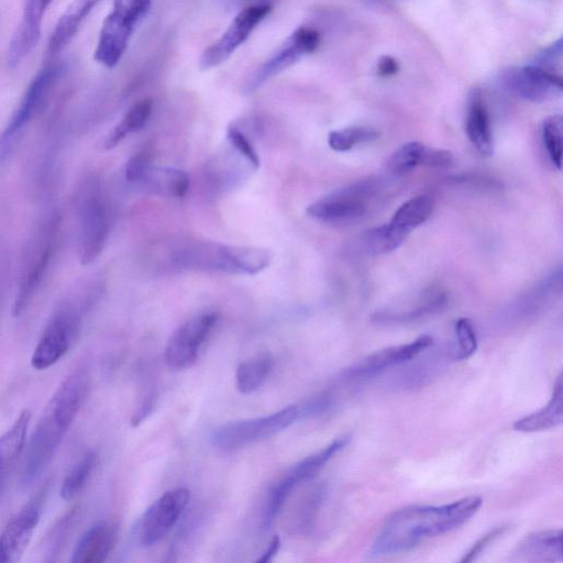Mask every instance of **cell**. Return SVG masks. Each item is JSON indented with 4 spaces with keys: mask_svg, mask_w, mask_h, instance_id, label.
I'll return each instance as SVG.
<instances>
[{
    "mask_svg": "<svg viewBox=\"0 0 563 563\" xmlns=\"http://www.w3.org/2000/svg\"><path fill=\"white\" fill-rule=\"evenodd\" d=\"M479 496H467L441 506H408L393 512L382 526L373 545L375 556L409 551L421 542L452 531L481 508Z\"/></svg>",
    "mask_w": 563,
    "mask_h": 563,
    "instance_id": "obj_1",
    "label": "cell"
},
{
    "mask_svg": "<svg viewBox=\"0 0 563 563\" xmlns=\"http://www.w3.org/2000/svg\"><path fill=\"white\" fill-rule=\"evenodd\" d=\"M85 397L84 385L75 378H64L53 394L27 446L22 473L24 485L36 479L49 464Z\"/></svg>",
    "mask_w": 563,
    "mask_h": 563,
    "instance_id": "obj_2",
    "label": "cell"
},
{
    "mask_svg": "<svg viewBox=\"0 0 563 563\" xmlns=\"http://www.w3.org/2000/svg\"><path fill=\"white\" fill-rule=\"evenodd\" d=\"M271 260V253L263 249L217 242H197L175 255V261L187 268L251 275L265 269Z\"/></svg>",
    "mask_w": 563,
    "mask_h": 563,
    "instance_id": "obj_3",
    "label": "cell"
},
{
    "mask_svg": "<svg viewBox=\"0 0 563 563\" xmlns=\"http://www.w3.org/2000/svg\"><path fill=\"white\" fill-rule=\"evenodd\" d=\"M79 260L87 265L102 252L110 229L109 210L99 183L87 179L77 190Z\"/></svg>",
    "mask_w": 563,
    "mask_h": 563,
    "instance_id": "obj_4",
    "label": "cell"
},
{
    "mask_svg": "<svg viewBox=\"0 0 563 563\" xmlns=\"http://www.w3.org/2000/svg\"><path fill=\"white\" fill-rule=\"evenodd\" d=\"M153 0H114L106 16L95 49V59L108 68L114 67L126 51L130 38L145 18Z\"/></svg>",
    "mask_w": 563,
    "mask_h": 563,
    "instance_id": "obj_5",
    "label": "cell"
},
{
    "mask_svg": "<svg viewBox=\"0 0 563 563\" xmlns=\"http://www.w3.org/2000/svg\"><path fill=\"white\" fill-rule=\"evenodd\" d=\"M433 200L419 195L405 201L389 222L372 228L361 236V247L369 255H379L397 250L408 234L423 224L432 214Z\"/></svg>",
    "mask_w": 563,
    "mask_h": 563,
    "instance_id": "obj_6",
    "label": "cell"
},
{
    "mask_svg": "<svg viewBox=\"0 0 563 563\" xmlns=\"http://www.w3.org/2000/svg\"><path fill=\"white\" fill-rule=\"evenodd\" d=\"M301 416L300 406H288L269 416L224 423L212 431L210 440L219 450H238L288 428Z\"/></svg>",
    "mask_w": 563,
    "mask_h": 563,
    "instance_id": "obj_7",
    "label": "cell"
},
{
    "mask_svg": "<svg viewBox=\"0 0 563 563\" xmlns=\"http://www.w3.org/2000/svg\"><path fill=\"white\" fill-rule=\"evenodd\" d=\"M59 73L60 68L58 66H47L40 70L30 82L16 110L0 134V165L11 155L25 126L43 107Z\"/></svg>",
    "mask_w": 563,
    "mask_h": 563,
    "instance_id": "obj_8",
    "label": "cell"
},
{
    "mask_svg": "<svg viewBox=\"0 0 563 563\" xmlns=\"http://www.w3.org/2000/svg\"><path fill=\"white\" fill-rule=\"evenodd\" d=\"M350 441V435H342L322 450L305 457L294 465L269 490L264 510V525L269 526L284 506L292 490L301 483L311 479L323 466Z\"/></svg>",
    "mask_w": 563,
    "mask_h": 563,
    "instance_id": "obj_9",
    "label": "cell"
},
{
    "mask_svg": "<svg viewBox=\"0 0 563 563\" xmlns=\"http://www.w3.org/2000/svg\"><path fill=\"white\" fill-rule=\"evenodd\" d=\"M374 189L371 181L354 183L312 202L307 213L323 223L349 224L367 212Z\"/></svg>",
    "mask_w": 563,
    "mask_h": 563,
    "instance_id": "obj_10",
    "label": "cell"
},
{
    "mask_svg": "<svg viewBox=\"0 0 563 563\" xmlns=\"http://www.w3.org/2000/svg\"><path fill=\"white\" fill-rule=\"evenodd\" d=\"M271 11L267 3L252 4L241 10L221 37L201 54L199 67L209 70L224 63L247 40Z\"/></svg>",
    "mask_w": 563,
    "mask_h": 563,
    "instance_id": "obj_11",
    "label": "cell"
},
{
    "mask_svg": "<svg viewBox=\"0 0 563 563\" xmlns=\"http://www.w3.org/2000/svg\"><path fill=\"white\" fill-rule=\"evenodd\" d=\"M217 320V313L206 312L179 325L167 342L164 353L166 364L174 369L190 367Z\"/></svg>",
    "mask_w": 563,
    "mask_h": 563,
    "instance_id": "obj_12",
    "label": "cell"
},
{
    "mask_svg": "<svg viewBox=\"0 0 563 563\" xmlns=\"http://www.w3.org/2000/svg\"><path fill=\"white\" fill-rule=\"evenodd\" d=\"M190 498L183 487L166 492L144 512L140 522L139 539L145 547L159 542L175 526Z\"/></svg>",
    "mask_w": 563,
    "mask_h": 563,
    "instance_id": "obj_13",
    "label": "cell"
},
{
    "mask_svg": "<svg viewBox=\"0 0 563 563\" xmlns=\"http://www.w3.org/2000/svg\"><path fill=\"white\" fill-rule=\"evenodd\" d=\"M319 43L320 35L317 30L308 26L296 29L285 43L255 71L249 81V90L257 89L275 75L314 52Z\"/></svg>",
    "mask_w": 563,
    "mask_h": 563,
    "instance_id": "obj_14",
    "label": "cell"
},
{
    "mask_svg": "<svg viewBox=\"0 0 563 563\" xmlns=\"http://www.w3.org/2000/svg\"><path fill=\"white\" fill-rule=\"evenodd\" d=\"M499 81L510 93L532 102L544 101L562 91L559 75L533 64L504 70Z\"/></svg>",
    "mask_w": 563,
    "mask_h": 563,
    "instance_id": "obj_15",
    "label": "cell"
},
{
    "mask_svg": "<svg viewBox=\"0 0 563 563\" xmlns=\"http://www.w3.org/2000/svg\"><path fill=\"white\" fill-rule=\"evenodd\" d=\"M78 328V317L73 309L58 311L44 329L31 356L37 371L54 365L68 351Z\"/></svg>",
    "mask_w": 563,
    "mask_h": 563,
    "instance_id": "obj_16",
    "label": "cell"
},
{
    "mask_svg": "<svg viewBox=\"0 0 563 563\" xmlns=\"http://www.w3.org/2000/svg\"><path fill=\"white\" fill-rule=\"evenodd\" d=\"M47 227L26 261L21 276L12 314L20 317L29 307L53 258L56 247V224Z\"/></svg>",
    "mask_w": 563,
    "mask_h": 563,
    "instance_id": "obj_17",
    "label": "cell"
},
{
    "mask_svg": "<svg viewBox=\"0 0 563 563\" xmlns=\"http://www.w3.org/2000/svg\"><path fill=\"white\" fill-rule=\"evenodd\" d=\"M433 339L420 335L409 343L393 345L376 351L342 372L344 379H363L410 361L430 347Z\"/></svg>",
    "mask_w": 563,
    "mask_h": 563,
    "instance_id": "obj_18",
    "label": "cell"
},
{
    "mask_svg": "<svg viewBox=\"0 0 563 563\" xmlns=\"http://www.w3.org/2000/svg\"><path fill=\"white\" fill-rule=\"evenodd\" d=\"M43 493L34 496L5 525L0 533V562L12 563L21 559L38 523Z\"/></svg>",
    "mask_w": 563,
    "mask_h": 563,
    "instance_id": "obj_19",
    "label": "cell"
},
{
    "mask_svg": "<svg viewBox=\"0 0 563 563\" xmlns=\"http://www.w3.org/2000/svg\"><path fill=\"white\" fill-rule=\"evenodd\" d=\"M53 0H25L21 22L12 37L8 52V65L19 66L38 43L43 18Z\"/></svg>",
    "mask_w": 563,
    "mask_h": 563,
    "instance_id": "obj_20",
    "label": "cell"
},
{
    "mask_svg": "<svg viewBox=\"0 0 563 563\" xmlns=\"http://www.w3.org/2000/svg\"><path fill=\"white\" fill-rule=\"evenodd\" d=\"M452 162L451 152L412 141L402 144L391 154L387 161V168L396 175H402L418 166L444 168Z\"/></svg>",
    "mask_w": 563,
    "mask_h": 563,
    "instance_id": "obj_21",
    "label": "cell"
},
{
    "mask_svg": "<svg viewBox=\"0 0 563 563\" xmlns=\"http://www.w3.org/2000/svg\"><path fill=\"white\" fill-rule=\"evenodd\" d=\"M118 536L115 523L100 520L78 540L70 559L73 563H101L114 548Z\"/></svg>",
    "mask_w": 563,
    "mask_h": 563,
    "instance_id": "obj_22",
    "label": "cell"
},
{
    "mask_svg": "<svg viewBox=\"0 0 563 563\" xmlns=\"http://www.w3.org/2000/svg\"><path fill=\"white\" fill-rule=\"evenodd\" d=\"M525 562H560L563 560L562 530H544L525 537L515 550Z\"/></svg>",
    "mask_w": 563,
    "mask_h": 563,
    "instance_id": "obj_23",
    "label": "cell"
},
{
    "mask_svg": "<svg viewBox=\"0 0 563 563\" xmlns=\"http://www.w3.org/2000/svg\"><path fill=\"white\" fill-rule=\"evenodd\" d=\"M136 183L153 194L180 198L189 189V176L173 167H157L150 162L143 168Z\"/></svg>",
    "mask_w": 563,
    "mask_h": 563,
    "instance_id": "obj_24",
    "label": "cell"
},
{
    "mask_svg": "<svg viewBox=\"0 0 563 563\" xmlns=\"http://www.w3.org/2000/svg\"><path fill=\"white\" fill-rule=\"evenodd\" d=\"M465 130L467 137L476 151L483 156L494 152L493 134L486 104L478 91L470 98Z\"/></svg>",
    "mask_w": 563,
    "mask_h": 563,
    "instance_id": "obj_25",
    "label": "cell"
},
{
    "mask_svg": "<svg viewBox=\"0 0 563 563\" xmlns=\"http://www.w3.org/2000/svg\"><path fill=\"white\" fill-rule=\"evenodd\" d=\"M101 0H74L59 18L48 42V55L54 56L67 46L79 26Z\"/></svg>",
    "mask_w": 563,
    "mask_h": 563,
    "instance_id": "obj_26",
    "label": "cell"
},
{
    "mask_svg": "<svg viewBox=\"0 0 563 563\" xmlns=\"http://www.w3.org/2000/svg\"><path fill=\"white\" fill-rule=\"evenodd\" d=\"M563 421V383L560 374L553 386L548 404L539 410L514 422V429L520 432H537L560 426Z\"/></svg>",
    "mask_w": 563,
    "mask_h": 563,
    "instance_id": "obj_27",
    "label": "cell"
},
{
    "mask_svg": "<svg viewBox=\"0 0 563 563\" xmlns=\"http://www.w3.org/2000/svg\"><path fill=\"white\" fill-rule=\"evenodd\" d=\"M31 418V410L23 409L11 428L0 437V479H4L9 467L23 451Z\"/></svg>",
    "mask_w": 563,
    "mask_h": 563,
    "instance_id": "obj_28",
    "label": "cell"
},
{
    "mask_svg": "<svg viewBox=\"0 0 563 563\" xmlns=\"http://www.w3.org/2000/svg\"><path fill=\"white\" fill-rule=\"evenodd\" d=\"M78 514L79 508L73 506L46 532L41 544V556L44 562L57 561L75 529Z\"/></svg>",
    "mask_w": 563,
    "mask_h": 563,
    "instance_id": "obj_29",
    "label": "cell"
},
{
    "mask_svg": "<svg viewBox=\"0 0 563 563\" xmlns=\"http://www.w3.org/2000/svg\"><path fill=\"white\" fill-rule=\"evenodd\" d=\"M273 367V357L261 354L242 362L235 372V386L241 394H251L258 389Z\"/></svg>",
    "mask_w": 563,
    "mask_h": 563,
    "instance_id": "obj_30",
    "label": "cell"
},
{
    "mask_svg": "<svg viewBox=\"0 0 563 563\" xmlns=\"http://www.w3.org/2000/svg\"><path fill=\"white\" fill-rule=\"evenodd\" d=\"M152 111V101L143 99L132 106L122 120L114 126L103 142L109 150L117 146L126 135L141 130L147 122Z\"/></svg>",
    "mask_w": 563,
    "mask_h": 563,
    "instance_id": "obj_31",
    "label": "cell"
},
{
    "mask_svg": "<svg viewBox=\"0 0 563 563\" xmlns=\"http://www.w3.org/2000/svg\"><path fill=\"white\" fill-rule=\"evenodd\" d=\"M446 305V297L441 294H432L421 305L399 312H377L373 319L379 323H404L410 322L426 316L441 311Z\"/></svg>",
    "mask_w": 563,
    "mask_h": 563,
    "instance_id": "obj_32",
    "label": "cell"
},
{
    "mask_svg": "<svg viewBox=\"0 0 563 563\" xmlns=\"http://www.w3.org/2000/svg\"><path fill=\"white\" fill-rule=\"evenodd\" d=\"M95 452H87L65 476L59 495L64 500H73L86 486L96 465Z\"/></svg>",
    "mask_w": 563,
    "mask_h": 563,
    "instance_id": "obj_33",
    "label": "cell"
},
{
    "mask_svg": "<svg viewBox=\"0 0 563 563\" xmlns=\"http://www.w3.org/2000/svg\"><path fill=\"white\" fill-rule=\"evenodd\" d=\"M541 140L550 162L556 169L562 166L563 119L555 114L548 117L541 124Z\"/></svg>",
    "mask_w": 563,
    "mask_h": 563,
    "instance_id": "obj_34",
    "label": "cell"
},
{
    "mask_svg": "<svg viewBox=\"0 0 563 563\" xmlns=\"http://www.w3.org/2000/svg\"><path fill=\"white\" fill-rule=\"evenodd\" d=\"M378 132L366 126H349L331 131L328 135V144L335 152H346L354 146L375 141Z\"/></svg>",
    "mask_w": 563,
    "mask_h": 563,
    "instance_id": "obj_35",
    "label": "cell"
},
{
    "mask_svg": "<svg viewBox=\"0 0 563 563\" xmlns=\"http://www.w3.org/2000/svg\"><path fill=\"white\" fill-rule=\"evenodd\" d=\"M455 347L454 357L466 360L477 350V336L472 321L467 318H460L454 323Z\"/></svg>",
    "mask_w": 563,
    "mask_h": 563,
    "instance_id": "obj_36",
    "label": "cell"
},
{
    "mask_svg": "<svg viewBox=\"0 0 563 563\" xmlns=\"http://www.w3.org/2000/svg\"><path fill=\"white\" fill-rule=\"evenodd\" d=\"M227 136L231 145L241 154L251 166L257 168L260 166V158L251 142L235 125L228 129Z\"/></svg>",
    "mask_w": 563,
    "mask_h": 563,
    "instance_id": "obj_37",
    "label": "cell"
},
{
    "mask_svg": "<svg viewBox=\"0 0 563 563\" xmlns=\"http://www.w3.org/2000/svg\"><path fill=\"white\" fill-rule=\"evenodd\" d=\"M563 53L562 38L540 52L532 64L543 69L555 73V66L561 64Z\"/></svg>",
    "mask_w": 563,
    "mask_h": 563,
    "instance_id": "obj_38",
    "label": "cell"
},
{
    "mask_svg": "<svg viewBox=\"0 0 563 563\" xmlns=\"http://www.w3.org/2000/svg\"><path fill=\"white\" fill-rule=\"evenodd\" d=\"M508 527V525H500L486 532L464 554L461 562L474 561L494 540L501 537L507 531Z\"/></svg>",
    "mask_w": 563,
    "mask_h": 563,
    "instance_id": "obj_39",
    "label": "cell"
},
{
    "mask_svg": "<svg viewBox=\"0 0 563 563\" xmlns=\"http://www.w3.org/2000/svg\"><path fill=\"white\" fill-rule=\"evenodd\" d=\"M376 70L380 77L393 76L398 70V63L391 56H382L377 62Z\"/></svg>",
    "mask_w": 563,
    "mask_h": 563,
    "instance_id": "obj_40",
    "label": "cell"
},
{
    "mask_svg": "<svg viewBox=\"0 0 563 563\" xmlns=\"http://www.w3.org/2000/svg\"><path fill=\"white\" fill-rule=\"evenodd\" d=\"M279 548H280V539L278 538V536H276L271 541V543L266 548V550L262 553V555L256 560V562L266 563V562L272 561L273 558L277 554Z\"/></svg>",
    "mask_w": 563,
    "mask_h": 563,
    "instance_id": "obj_41",
    "label": "cell"
},
{
    "mask_svg": "<svg viewBox=\"0 0 563 563\" xmlns=\"http://www.w3.org/2000/svg\"><path fill=\"white\" fill-rule=\"evenodd\" d=\"M231 1H241V0H231Z\"/></svg>",
    "mask_w": 563,
    "mask_h": 563,
    "instance_id": "obj_42",
    "label": "cell"
}]
</instances>
